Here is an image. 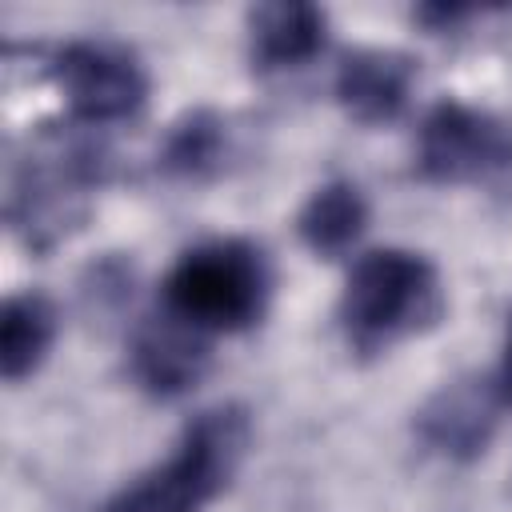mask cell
<instances>
[{
	"label": "cell",
	"mask_w": 512,
	"mask_h": 512,
	"mask_svg": "<svg viewBox=\"0 0 512 512\" xmlns=\"http://www.w3.org/2000/svg\"><path fill=\"white\" fill-rule=\"evenodd\" d=\"M272 300V264L260 244L220 236L192 244L160 280V312L204 332H248L264 320Z\"/></svg>",
	"instance_id": "6da1fadb"
},
{
	"label": "cell",
	"mask_w": 512,
	"mask_h": 512,
	"mask_svg": "<svg viewBox=\"0 0 512 512\" xmlns=\"http://www.w3.org/2000/svg\"><path fill=\"white\" fill-rule=\"evenodd\" d=\"M444 316V284L428 256L412 248H372L344 280L336 320L352 352L376 356L428 332Z\"/></svg>",
	"instance_id": "7a4b0ae2"
},
{
	"label": "cell",
	"mask_w": 512,
	"mask_h": 512,
	"mask_svg": "<svg viewBox=\"0 0 512 512\" xmlns=\"http://www.w3.org/2000/svg\"><path fill=\"white\" fill-rule=\"evenodd\" d=\"M252 444V416L244 404H212L196 412L176 452L124 484L104 512H200L240 472Z\"/></svg>",
	"instance_id": "3957f363"
},
{
	"label": "cell",
	"mask_w": 512,
	"mask_h": 512,
	"mask_svg": "<svg viewBox=\"0 0 512 512\" xmlns=\"http://www.w3.org/2000/svg\"><path fill=\"white\" fill-rule=\"evenodd\" d=\"M108 172L104 148L88 136L44 132L28 160L16 168L8 216L28 248L56 244L80 216L88 192L100 188Z\"/></svg>",
	"instance_id": "277c9868"
},
{
	"label": "cell",
	"mask_w": 512,
	"mask_h": 512,
	"mask_svg": "<svg viewBox=\"0 0 512 512\" xmlns=\"http://www.w3.org/2000/svg\"><path fill=\"white\" fill-rule=\"evenodd\" d=\"M416 172L428 184H476L512 172V124L464 100H440L416 128Z\"/></svg>",
	"instance_id": "5b68a950"
},
{
	"label": "cell",
	"mask_w": 512,
	"mask_h": 512,
	"mask_svg": "<svg viewBox=\"0 0 512 512\" xmlns=\"http://www.w3.org/2000/svg\"><path fill=\"white\" fill-rule=\"evenodd\" d=\"M48 72L80 128L124 124L148 104L144 64L108 40H68L56 48Z\"/></svg>",
	"instance_id": "8992f818"
},
{
	"label": "cell",
	"mask_w": 512,
	"mask_h": 512,
	"mask_svg": "<svg viewBox=\"0 0 512 512\" xmlns=\"http://www.w3.org/2000/svg\"><path fill=\"white\" fill-rule=\"evenodd\" d=\"M504 400L508 396H504L500 380L460 376L424 400V408L416 412V436L436 456L468 464L492 444Z\"/></svg>",
	"instance_id": "52a82bcc"
},
{
	"label": "cell",
	"mask_w": 512,
	"mask_h": 512,
	"mask_svg": "<svg viewBox=\"0 0 512 512\" xmlns=\"http://www.w3.org/2000/svg\"><path fill=\"white\" fill-rule=\"evenodd\" d=\"M208 364H212V336L172 320L168 312L144 320L132 332L128 372L156 400H176L192 392L204 380Z\"/></svg>",
	"instance_id": "ba28073f"
},
{
	"label": "cell",
	"mask_w": 512,
	"mask_h": 512,
	"mask_svg": "<svg viewBox=\"0 0 512 512\" xmlns=\"http://www.w3.org/2000/svg\"><path fill=\"white\" fill-rule=\"evenodd\" d=\"M412 84H416L412 56L396 48H356L340 60L332 92L344 116L376 128V124H392L408 108Z\"/></svg>",
	"instance_id": "9c48e42d"
},
{
	"label": "cell",
	"mask_w": 512,
	"mask_h": 512,
	"mask_svg": "<svg viewBox=\"0 0 512 512\" xmlns=\"http://www.w3.org/2000/svg\"><path fill=\"white\" fill-rule=\"evenodd\" d=\"M328 16L308 0H268L248 12V60L256 72L304 68L324 52Z\"/></svg>",
	"instance_id": "30bf717a"
},
{
	"label": "cell",
	"mask_w": 512,
	"mask_h": 512,
	"mask_svg": "<svg viewBox=\"0 0 512 512\" xmlns=\"http://www.w3.org/2000/svg\"><path fill=\"white\" fill-rule=\"evenodd\" d=\"M60 316L44 292H16L0 308V376L8 384L28 380L52 352Z\"/></svg>",
	"instance_id": "8fae6325"
},
{
	"label": "cell",
	"mask_w": 512,
	"mask_h": 512,
	"mask_svg": "<svg viewBox=\"0 0 512 512\" xmlns=\"http://www.w3.org/2000/svg\"><path fill=\"white\" fill-rule=\"evenodd\" d=\"M364 228H368V200L352 180L320 184L296 216V232H300L304 248L324 260L344 256L364 236Z\"/></svg>",
	"instance_id": "7c38bea8"
},
{
	"label": "cell",
	"mask_w": 512,
	"mask_h": 512,
	"mask_svg": "<svg viewBox=\"0 0 512 512\" xmlns=\"http://www.w3.org/2000/svg\"><path fill=\"white\" fill-rule=\"evenodd\" d=\"M228 156V124L212 108H192L168 124L156 164L172 180H208L224 168Z\"/></svg>",
	"instance_id": "4fadbf2b"
},
{
	"label": "cell",
	"mask_w": 512,
	"mask_h": 512,
	"mask_svg": "<svg viewBox=\"0 0 512 512\" xmlns=\"http://www.w3.org/2000/svg\"><path fill=\"white\" fill-rule=\"evenodd\" d=\"M500 388H504V396L512 400V336H508V348H504V368H500Z\"/></svg>",
	"instance_id": "5bb4252c"
}]
</instances>
